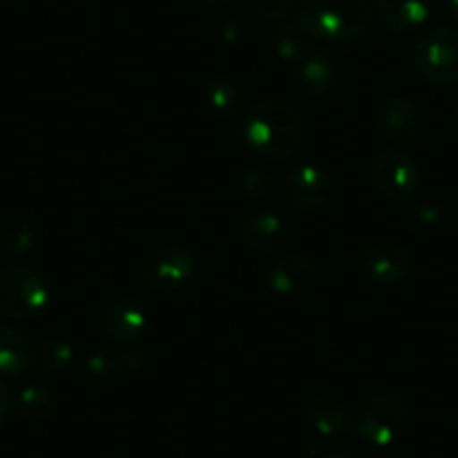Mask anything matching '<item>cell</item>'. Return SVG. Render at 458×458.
<instances>
[{"label": "cell", "instance_id": "cell-1", "mask_svg": "<svg viewBox=\"0 0 458 458\" xmlns=\"http://www.w3.org/2000/svg\"><path fill=\"white\" fill-rule=\"evenodd\" d=\"M241 138L252 156L267 162H284L301 151L306 122L288 101L261 99L243 114Z\"/></svg>", "mask_w": 458, "mask_h": 458}, {"label": "cell", "instance_id": "cell-2", "mask_svg": "<svg viewBox=\"0 0 458 458\" xmlns=\"http://www.w3.org/2000/svg\"><path fill=\"white\" fill-rule=\"evenodd\" d=\"M371 0H299L297 25L324 43H349L371 25Z\"/></svg>", "mask_w": 458, "mask_h": 458}, {"label": "cell", "instance_id": "cell-3", "mask_svg": "<svg viewBox=\"0 0 458 458\" xmlns=\"http://www.w3.org/2000/svg\"><path fill=\"white\" fill-rule=\"evenodd\" d=\"M52 301V281L46 272L25 263L0 267V315L28 321L41 315Z\"/></svg>", "mask_w": 458, "mask_h": 458}, {"label": "cell", "instance_id": "cell-4", "mask_svg": "<svg viewBox=\"0 0 458 458\" xmlns=\"http://www.w3.org/2000/svg\"><path fill=\"white\" fill-rule=\"evenodd\" d=\"M409 425V404L398 391H380L360 404L351 429L371 447H389Z\"/></svg>", "mask_w": 458, "mask_h": 458}, {"label": "cell", "instance_id": "cell-5", "mask_svg": "<svg viewBox=\"0 0 458 458\" xmlns=\"http://www.w3.org/2000/svg\"><path fill=\"white\" fill-rule=\"evenodd\" d=\"M411 64L418 77L431 86L458 83V30L429 28L413 41Z\"/></svg>", "mask_w": 458, "mask_h": 458}, {"label": "cell", "instance_id": "cell-6", "mask_svg": "<svg viewBox=\"0 0 458 458\" xmlns=\"http://www.w3.org/2000/svg\"><path fill=\"white\" fill-rule=\"evenodd\" d=\"M198 272V257L182 243H169L157 248L142 267L144 284L151 293L169 297L187 290Z\"/></svg>", "mask_w": 458, "mask_h": 458}, {"label": "cell", "instance_id": "cell-7", "mask_svg": "<svg viewBox=\"0 0 458 458\" xmlns=\"http://www.w3.org/2000/svg\"><path fill=\"white\" fill-rule=\"evenodd\" d=\"M371 182L385 200L404 205L420 191L422 174L418 162L403 148H385L371 165Z\"/></svg>", "mask_w": 458, "mask_h": 458}, {"label": "cell", "instance_id": "cell-8", "mask_svg": "<svg viewBox=\"0 0 458 458\" xmlns=\"http://www.w3.org/2000/svg\"><path fill=\"white\" fill-rule=\"evenodd\" d=\"M337 182L319 165H301L288 171L281 182V198L297 211H319L335 200Z\"/></svg>", "mask_w": 458, "mask_h": 458}, {"label": "cell", "instance_id": "cell-9", "mask_svg": "<svg viewBox=\"0 0 458 458\" xmlns=\"http://www.w3.org/2000/svg\"><path fill=\"white\" fill-rule=\"evenodd\" d=\"M360 270L380 288H398L411 276V254L395 241H376L360 254Z\"/></svg>", "mask_w": 458, "mask_h": 458}, {"label": "cell", "instance_id": "cell-10", "mask_svg": "<svg viewBox=\"0 0 458 458\" xmlns=\"http://www.w3.org/2000/svg\"><path fill=\"white\" fill-rule=\"evenodd\" d=\"M373 124L377 133L394 144H411L422 126L418 106L404 95H386L373 110Z\"/></svg>", "mask_w": 458, "mask_h": 458}, {"label": "cell", "instance_id": "cell-11", "mask_svg": "<svg viewBox=\"0 0 458 458\" xmlns=\"http://www.w3.org/2000/svg\"><path fill=\"white\" fill-rule=\"evenodd\" d=\"M263 279L279 297H301L317 285V267L306 254L285 252L267 263Z\"/></svg>", "mask_w": 458, "mask_h": 458}, {"label": "cell", "instance_id": "cell-12", "mask_svg": "<svg viewBox=\"0 0 458 458\" xmlns=\"http://www.w3.org/2000/svg\"><path fill=\"white\" fill-rule=\"evenodd\" d=\"M335 81H337V64L333 55L319 46H310V50L293 65V83L301 95L310 99L328 97Z\"/></svg>", "mask_w": 458, "mask_h": 458}, {"label": "cell", "instance_id": "cell-13", "mask_svg": "<svg viewBox=\"0 0 458 458\" xmlns=\"http://www.w3.org/2000/svg\"><path fill=\"white\" fill-rule=\"evenodd\" d=\"M148 328V312L142 301L133 297L114 299L104 312V330L117 346L140 344Z\"/></svg>", "mask_w": 458, "mask_h": 458}, {"label": "cell", "instance_id": "cell-14", "mask_svg": "<svg viewBox=\"0 0 458 458\" xmlns=\"http://www.w3.org/2000/svg\"><path fill=\"white\" fill-rule=\"evenodd\" d=\"M290 239L288 220L275 209H259L245 220L243 243L254 254L279 252Z\"/></svg>", "mask_w": 458, "mask_h": 458}, {"label": "cell", "instance_id": "cell-15", "mask_svg": "<svg viewBox=\"0 0 458 458\" xmlns=\"http://www.w3.org/2000/svg\"><path fill=\"white\" fill-rule=\"evenodd\" d=\"M303 418H306L312 434L319 436V438H335V436L344 434L351 422L349 407L344 404L342 398L328 394V391L310 395V400L303 407Z\"/></svg>", "mask_w": 458, "mask_h": 458}, {"label": "cell", "instance_id": "cell-16", "mask_svg": "<svg viewBox=\"0 0 458 458\" xmlns=\"http://www.w3.org/2000/svg\"><path fill=\"white\" fill-rule=\"evenodd\" d=\"M373 12L389 32L407 34L429 19L431 0H373Z\"/></svg>", "mask_w": 458, "mask_h": 458}, {"label": "cell", "instance_id": "cell-17", "mask_svg": "<svg viewBox=\"0 0 458 458\" xmlns=\"http://www.w3.org/2000/svg\"><path fill=\"white\" fill-rule=\"evenodd\" d=\"M37 349L25 333L0 321V376L21 377L34 367Z\"/></svg>", "mask_w": 458, "mask_h": 458}, {"label": "cell", "instance_id": "cell-18", "mask_svg": "<svg viewBox=\"0 0 458 458\" xmlns=\"http://www.w3.org/2000/svg\"><path fill=\"white\" fill-rule=\"evenodd\" d=\"M202 101H205L209 114H214L218 122L232 120L243 104V92L241 86L227 74H214L205 81L202 88Z\"/></svg>", "mask_w": 458, "mask_h": 458}, {"label": "cell", "instance_id": "cell-19", "mask_svg": "<svg viewBox=\"0 0 458 458\" xmlns=\"http://www.w3.org/2000/svg\"><path fill=\"white\" fill-rule=\"evenodd\" d=\"M122 373H126V367L120 346L117 349H99L88 358L86 369H83V380L90 389L106 391L120 380Z\"/></svg>", "mask_w": 458, "mask_h": 458}, {"label": "cell", "instance_id": "cell-20", "mask_svg": "<svg viewBox=\"0 0 458 458\" xmlns=\"http://www.w3.org/2000/svg\"><path fill=\"white\" fill-rule=\"evenodd\" d=\"M14 411L30 425H41L56 413V398L46 386H25L14 398Z\"/></svg>", "mask_w": 458, "mask_h": 458}, {"label": "cell", "instance_id": "cell-21", "mask_svg": "<svg viewBox=\"0 0 458 458\" xmlns=\"http://www.w3.org/2000/svg\"><path fill=\"white\" fill-rule=\"evenodd\" d=\"M34 245H37V232L34 225L28 218H7L0 227V250L10 259H23L32 254Z\"/></svg>", "mask_w": 458, "mask_h": 458}, {"label": "cell", "instance_id": "cell-22", "mask_svg": "<svg viewBox=\"0 0 458 458\" xmlns=\"http://www.w3.org/2000/svg\"><path fill=\"white\" fill-rule=\"evenodd\" d=\"M74 362V349L72 344L65 342L61 337H47L38 344L37 358H34V367L46 376H64Z\"/></svg>", "mask_w": 458, "mask_h": 458}, {"label": "cell", "instance_id": "cell-23", "mask_svg": "<svg viewBox=\"0 0 458 458\" xmlns=\"http://www.w3.org/2000/svg\"><path fill=\"white\" fill-rule=\"evenodd\" d=\"M272 52L276 55V59L285 61V64L294 65L308 50H310V43H308V37L303 34V30L299 25L293 23H279L275 30H272L270 37Z\"/></svg>", "mask_w": 458, "mask_h": 458}, {"label": "cell", "instance_id": "cell-24", "mask_svg": "<svg viewBox=\"0 0 458 458\" xmlns=\"http://www.w3.org/2000/svg\"><path fill=\"white\" fill-rule=\"evenodd\" d=\"M236 184H239V191L243 193L248 200H266V198H270L272 193H275L276 178L272 171L266 169V166L252 165L245 166V169L241 171Z\"/></svg>", "mask_w": 458, "mask_h": 458}, {"label": "cell", "instance_id": "cell-25", "mask_svg": "<svg viewBox=\"0 0 458 458\" xmlns=\"http://www.w3.org/2000/svg\"><path fill=\"white\" fill-rule=\"evenodd\" d=\"M297 0H250V10L263 23H284L290 12L294 10Z\"/></svg>", "mask_w": 458, "mask_h": 458}, {"label": "cell", "instance_id": "cell-26", "mask_svg": "<svg viewBox=\"0 0 458 458\" xmlns=\"http://www.w3.org/2000/svg\"><path fill=\"white\" fill-rule=\"evenodd\" d=\"M214 34L220 43L234 46L243 38V25H241V21L232 19V16H220L214 23Z\"/></svg>", "mask_w": 458, "mask_h": 458}, {"label": "cell", "instance_id": "cell-27", "mask_svg": "<svg viewBox=\"0 0 458 458\" xmlns=\"http://www.w3.org/2000/svg\"><path fill=\"white\" fill-rule=\"evenodd\" d=\"M12 411H14V395H12L10 386L0 380V427L5 425Z\"/></svg>", "mask_w": 458, "mask_h": 458}, {"label": "cell", "instance_id": "cell-28", "mask_svg": "<svg viewBox=\"0 0 458 458\" xmlns=\"http://www.w3.org/2000/svg\"><path fill=\"white\" fill-rule=\"evenodd\" d=\"M418 216H422V214H427V211H429V216H427V223H434V220H438V218H443L445 216V207H429V202H422L420 207H418Z\"/></svg>", "mask_w": 458, "mask_h": 458}, {"label": "cell", "instance_id": "cell-29", "mask_svg": "<svg viewBox=\"0 0 458 458\" xmlns=\"http://www.w3.org/2000/svg\"><path fill=\"white\" fill-rule=\"evenodd\" d=\"M445 12H447L449 21L458 28V0H445Z\"/></svg>", "mask_w": 458, "mask_h": 458}, {"label": "cell", "instance_id": "cell-30", "mask_svg": "<svg viewBox=\"0 0 458 458\" xmlns=\"http://www.w3.org/2000/svg\"><path fill=\"white\" fill-rule=\"evenodd\" d=\"M234 3V0H200V5H205L207 10H225Z\"/></svg>", "mask_w": 458, "mask_h": 458}, {"label": "cell", "instance_id": "cell-31", "mask_svg": "<svg viewBox=\"0 0 458 458\" xmlns=\"http://www.w3.org/2000/svg\"><path fill=\"white\" fill-rule=\"evenodd\" d=\"M321 458H355V456L351 452H346V449H335V452L324 454Z\"/></svg>", "mask_w": 458, "mask_h": 458}, {"label": "cell", "instance_id": "cell-32", "mask_svg": "<svg viewBox=\"0 0 458 458\" xmlns=\"http://www.w3.org/2000/svg\"><path fill=\"white\" fill-rule=\"evenodd\" d=\"M454 122H456V126H458V108H456V113H454Z\"/></svg>", "mask_w": 458, "mask_h": 458}]
</instances>
